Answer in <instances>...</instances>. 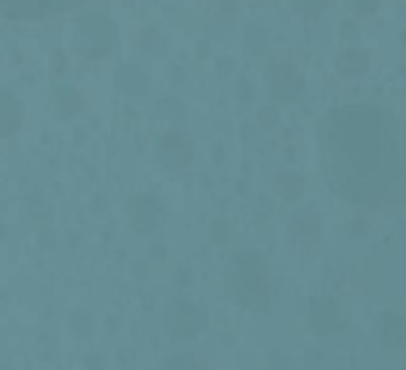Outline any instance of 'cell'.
Masks as SVG:
<instances>
[{"label":"cell","instance_id":"1","mask_svg":"<svg viewBox=\"0 0 406 370\" xmlns=\"http://www.w3.org/2000/svg\"><path fill=\"white\" fill-rule=\"evenodd\" d=\"M318 158L326 185L360 207L406 205V125L387 108L351 102L318 125Z\"/></svg>","mask_w":406,"mask_h":370},{"label":"cell","instance_id":"2","mask_svg":"<svg viewBox=\"0 0 406 370\" xmlns=\"http://www.w3.org/2000/svg\"><path fill=\"white\" fill-rule=\"evenodd\" d=\"M81 3L86 0H0V14L8 20H50Z\"/></svg>","mask_w":406,"mask_h":370},{"label":"cell","instance_id":"3","mask_svg":"<svg viewBox=\"0 0 406 370\" xmlns=\"http://www.w3.org/2000/svg\"><path fill=\"white\" fill-rule=\"evenodd\" d=\"M379 334L390 348H398L406 343V315L401 313H381L379 315Z\"/></svg>","mask_w":406,"mask_h":370},{"label":"cell","instance_id":"4","mask_svg":"<svg viewBox=\"0 0 406 370\" xmlns=\"http://www.w3.org/2000/svg\"><path fill=\"white\" fill-rule=\"evenodd\" d=\"M370 67V53L367 50H360V47H349L337 55V69L346 75V78H354Z\"/></svg>","mask_w":406,"mask_h":370},{"label":"cell","instance_id":"5","mask_svg":"<svg viewBox=\"0 0 406 370\" xmlns=\"http://www.w3.org/2000/svg\"><path fill=\"white\" fill-rule=\"evenodd\" d=\"M273 83H276V94H279L282 100H293V97H296V86H299V81H296L293 67L279 64V67H276V75H273Z\"/></svg>","mask_w":406,"mask_h":370},{"label":"cell","instance_id":"6","mask_svg":"<svg viewBox=\"0 0 406 370\" xmlns=\"http://www.w3.org/2000/svg\"><path fill=\"white\" fill-rule=\"evenodd\" d=\"M334 318H340V313H337V307L332 301H318L316 307H313V324H316L318 331L323 329V321H334Z\"/></svg>","mask_w":406,"mask_h":370},{"label":"cell","instance_id":"7","mask_svg":"<svg viewBox=\"0 0 406 370\" xmlns=\"http://www.w3.org/2000/svg\"><path fill=\"white\" fill-rule=\"evenodd\" d=\"M326 3H329V0H290V6H293L299 14H304V17L320 14V11L326 8Z\"/></svg>","mask_w":406,"mask_h":370},{"label":"cell","instance_id":"8","mask_svg":"<svg viewBox=\"0 0 406 370\" xmlns=\"http://www.w3.org/2000/svg\"><path fill=\"white\" fill-rule=\"evenodd\" d=\"M302 193V177L299 174H282V196L293 199Z\"/></svg>","mask_w":406,"mask_h":370},{"label":"cell","instance_id":"9","mask_svg":"<svg viewBox=\"0 0 406 370\" xmlns=\"http://www.w3.org/2000/svg\"><path fill=\"white\" fill-rule=\"evenodd\" d=\"M349 8L354 14H360V17H367V14H373L379 8V0H349Z\"/></svg>","mask_w":406,"mask_h":370}]
</instances>
